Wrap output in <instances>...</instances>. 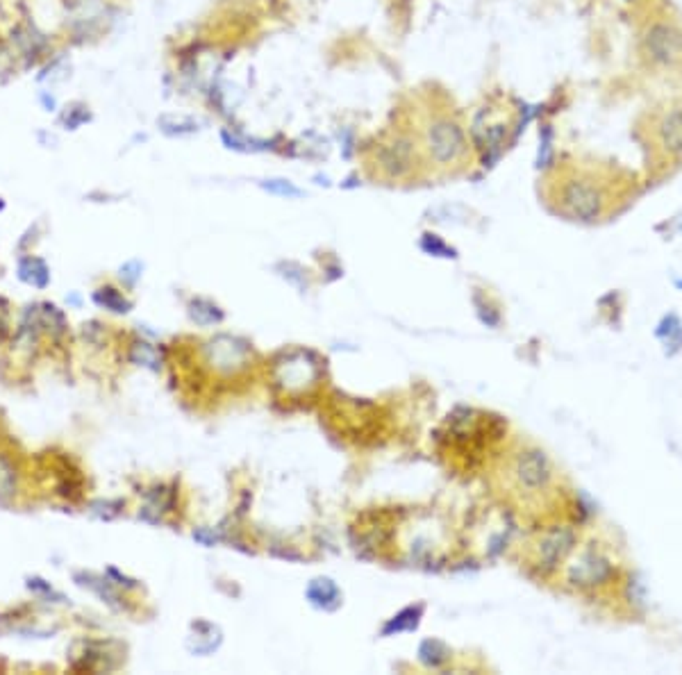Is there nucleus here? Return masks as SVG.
<instances>
[{"mask_svg":"<svg viewBox=\"0 0 682 675\" xmlns=\"http://www.w3.org/2000/svg\"><path fill=\"white\" fill-rule=\"evenodd\" d=\"M5 207V205H3V200H0V209H3Z\"/></svg>","mask_w":682,"mask_h":675,"instance_id":"aec40b11","label":"nucleus"},{"mask_svg":"<svg viewBox=\"0 0 682 675\" xmlns=\"http://www.w3.org/2000/svg\"><path fill=\"white\" fill-rule=\"evenodd\" d=\"M539 137H542V146H539L537 166L546 169V166H551V162H553V130H551V126H544Z\"/></svg>","mask_w":682,"mask_h":675,"instance_id":"4468645a","label":"nucleus"},{"mask_svg":"<svg viewBox=\"0 0 682 675\" xmlns=\"http://www.w3.org/2000/svg\"><path fill=\"white\" fill-rule=\"evenodd\" d=\"M42 102H44L46 111H55V107H57L55 98H53V96H48V91H42Z\"/></svg>","mask_w":682,"mask_h":675,"instance_id":"6ab92c4d","label":"nucleus"},{"mask_svg":"<svg viewBox=\"0 0 682 675\" xmlns=\"http://www.w3.org/2000/svg\"><path fill=\"white\" fill-rule=\"evenodd\" d=\"M262 189L273 193V196H284V198H300L303 191L298 187H293L289 180H267L262 182Z\"/></svg>","mask_w":682,"mask_h":675,"instance_id":"f8f14e48","label":"nucleus"},{"mask_svg":"<svg viewBox=\"0 0 682 675\" xmlns=\"http://www.w3.org/2000/svg\"><path fill=\"white\" fill-rule=\"evenodd\" d=\"M644 44L650 59L659 61V64H674V61L682 59V32L674 25H653L646 32Z\"/></svg>","mask_w":682,"mask_h":675,"instance_id":"7ed1b4c3","label":"nucleus"},{"mask_svg":"<svg viewBox=\"0 0 682 675\" xmlns=\"http://www.w3.org/2000/svg\"><path fill=\"white\" fill-rule=\"evenodd\" d=\"M18 278L25 284H32L37 289H44L50 282V271L44 260L39 257H23L18 262Z\"/></svg>","mask_w":682,"mask_h":675,"instance_id":"0eeeda50","label":"nucleus"},{"mask_svg":"<svg viewBox=\"0 0 682 675\" xmlns=\"http://www.w3.org/2000/svg\"><path fill=\"white\" fill-rule=\"evenodd\" d=\"M87 121H91V111L87 107H83V105H71V107H66V111L62 114V123H64L66 130H78Z\"/></svg>","mask_w":682,"mask_h":675,"instance_id":"ddd939ff","label":"nucleus"},{"mask_svg":"<svg viewBox=\"0 0 682 675\" xmlns=\"http://www.w3.org/2000/svg\"><path fill=\"white\" fill-rule=\"evenodd\" d=\"M425 146L437 164H453L464 155L466 137L455 121L437 118L425 132Z\"/></svg>","mask_w":682,"mask_h":675,"instance_id":"f257e3e1","label":"nucleus"},{"mask_svg":"<svg viewBox=\"0 0 682 675\" xmlns=\"http://www.w3.org/2000/svg\"><path fill=\"white\" fill-rule=\"evenodd\" d=\"M562 205L578 221H596L603 214L605 196L596 182L578 178L566 182V187L562 191Z\"/></svg>","mask_w":682,"mask_h":675,"instance_id":"f03ea898","label":"nucleus"},{"mask_svg":"<svg viewBox=\"0 0 682 675\" xmlns=\"http://www.w3.org/2000/svg\"><path fill=\"white\" fill-rule=\"evenodd\" d=\"M159 130L164 132L169 137H182V135H193V132L198 130V123L193 118H185V121H178L173 116H162L157 121Z\"/></svg>","mask_w":682,"mask_h":675,"instance_id":"6e6552de","label":"nucleus"},{"mask_svg":"<svg viewBox=\"0 0 682 675\" xmlns=\"http://www.w3.org/2000/svg\"><path fill=\"white\" fill-rule=\"evenodd\" d=\"M132 360H135V362H141L144 366L157 368L155 351H152V348H150L148 343H137V346H135V351H132Z\"/></svg>","mask_w":682,"mask_h":675,"instance_id":"2eb2a0df","label":"nucleus"},{"mask_svg":"<svg viewBox=\"0 0 682 675\" xmlns=\"http://www.w3.org/2000/svg\"><path fill=\"white\" fill-rule=\"evenodd\" d=\"M139 271H141V264L139 262H130V264L123 266V269H121V278H126L128 282H135L139 278Z\"/></svg>","mask_w":682,"mask_h":675,"instance_id":"a211bd4d","label":"nucleus"},{"mask_svg":"<svg viewBox=\"0 0 682 675\" xmlns=\"http://www.w3.org/2000/svg\"><path fill=\"white\" fill-rule=\"evenodd\" d=\"M310 598L317 602V605H325L328 600H337L339 598V593H337V587L332 585V582L328 580H317L314 585L310 587Z\"/></svg>","mask_w":682,"mask_h":675,"instance_id":"9b49d317","label":"nucleus"},{"mask_svg":"<svg viewBox=\"0 0 682 675\" xmlns=\"http://www.w3.org/2000/svg\"><path fill=\"white\" fill-rule=\"evenodd\" d=\"M380 169L389 178H403L414 166V146L410 139H394L378 150Z\"/></svg>","mask_w":682,"mask_h":675,"instance_id":"20e7f679","label":"nucleus"},{"mask_svg":"<svg viewBox=\"0 0 682 675\" xmlns=\"http://www.w3.org/2000/svg\"><path fill=\"white\" fill-rule=\"evenodd\" d=\"M421 245H423V248H425L427 253H434V255H439V253H442L444 257H453V250H448L439 239L432 237V234H425L423 241H421Z\"/></svg>","mask_w":682,"mask_h":675,"instance_id":"f3484780","label":"nucleus"},{"mask_svg":"<svg viewBox=\"0 0 682 675\" xmlns=\"http://www.w3.org/2000/svg\"><path fill=\"white\" fill-rule=\"evenodd\" d=\"M659 141L671 155H682V109H671L659 121Z\"/></svg>","mask_w":682,"mask_h":675,"instance_id":"423d86ee","label":"nucleus"},{"mask_svg":"<svg viewBox=\"0 0 682 675\" xmlns=\"http://www.w3.org/2000/svg\"><path fill=\"white\" fill-rule=\"evenodd\" d=\"M16 494V470L5 455H0V498H12Z\"/></svg>","mask_w":682,"mask_h":675,"instance_id":"1a4fd4ad","label":"nucleus"},{"mask_svg":"<svg viewBox=\"0 0 682 675\" xmlns=\"http://www.w3.org/2000/svg\"><path fill=\"white\" fill-rule=\"evenodd\" d=\"M12 68H14V55L9 53V48L5 44H0V82L7 75H12Z\"/></svg>","mask_w":682,"mask_h":675,"instance_id":"dca6fc26","label":"nucleus"},{"mask_svg":"<svg viewBox=\"0 0 682 675\" xmlns=\"http://www.w3.org/2000/svg\"><path fill=\"white\" fill-rule=\"evenodd\" d=\"M516 475L521 480V485L537 489V487H544L548 482V464H546V457L542 453H525L521 459H518V466H516Z\"/></svg>","mask_w":682,"mask_h":675,"instance_id":"39448f33","label":"nucleus"},{"mask_svg":"<svg viewBox=\"0 0 682 675\" xmlns=\"http://www.w3.org/2000/svg\"><path fill=\"white\" fill-rule=\"evenodd\" d=\"M94 300H96L98 305L107 307V310H111V312H128V310H130V303H128V300H126L123 296H121L118 291L111 289V286H105V289H98V291L94 293Z\"/></svg>","mask_w":682,"mask_h":675,"instance_id":"9d476101","label":"nucleus"}]
</instances>
